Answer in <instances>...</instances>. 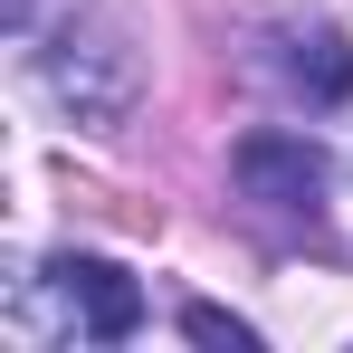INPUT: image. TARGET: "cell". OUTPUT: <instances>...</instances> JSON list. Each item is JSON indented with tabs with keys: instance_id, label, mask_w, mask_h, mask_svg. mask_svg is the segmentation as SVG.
Wrapping results in <instances>:
<instances>
[{
	"instance_id": "obj_1",
	"label": "cell",
	"mask_w": 353,
	"mask_h": 353,
	"mask_svg": "<svg viewBox=\"0 0 353 353\" xmlns=\"http://www.w3.org/2000/svg\"><path fill=\"white\" fill-rule=\"evenodd\" d=\"M230 172L248 201H268V210H315L325 201V153L305 143V134H239Z\"/></svg>"
},
{
	"instance_id": "obj_2",
	"label": "cell",
	"mask_w": 353,
	"mask_h": 353,
	"mask_svg": "<svg viewBox=\"0 0 353 353\" xmlns=\"http://www.w3.org/2000/svg\"><path fill=\"white\" fill-rule=\"evenodd\" d=\"M58 287H67L77 325H86L96 344H124V334L143 325V296H134V277H124L115 258H58Z\"/></svg>"
},
{
	"instance_id": "obj_3",
	"label": "cell",
	"mask_w": 353,
	"mask_h": 353,
	"mask_svg": "<svg viewBox=\"0 0 353 353\" xmlns=\"http://www.w3.org/2000/svg\"><path fill=\"white\" fill-rule=\"evenodd\" d=\"M287 67H296V86H305V96H325V105H344V96H353V58L325 39V29H315V39H296Z\"/></svg>"
},
{
	"instance_id": "obj_4",
	"label": "cell",
	"mask_w": 353,
	"mask_h": 353,
	"mask_svg": "<svg viewBox=\"0 0 353 353\" xmlns=\"http://www.w3.org/2000/svg\"><path fill=\"white\" fill-rule=\"evenodd\" d=\"M181 334H191V344H220V353H258V334H248L239 315H220V305H181Z\"/></svg>"
}]
</instances>
